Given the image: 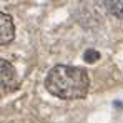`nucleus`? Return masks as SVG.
<instances>
[{
    "instance_id": "f257e3e1",
    "label": "nucleus",
    "mask_w": 123,
    "mask_h": 123,
    "mask_svg": "<svg viewBox=\"0 0 123 123\" xmlns=\"http://www.w3.org/2000/svg\"><path fill=\"white\" fill-rule=\"evenodd\" d=\"M47 90L62 100H80L86 97L90 78L85 68L70 65H55L45 78Z\"/></svg>"
},
{
    "instance_id": "f03ea898",
    "label": "nucleus",
    "mask_w": 123,
    "mask_h": 123,
    "mask_svg": "<svg viewBox=\"0 0 123 123\" xmlns=\"http://www.w3.org/2000/svg\"><path fill=\"white\" fill-rule=\"evenodd\" d=\"M18 75L8 60L0 58V93H10L18 88Z\"/></svg>"
},
{
    "instance_id": "7ed1b4c3",
    "label": "nucleus",
    "mask_w": 123,
    "mask_h": 123,
    "mask_svg": "<svg viewBox=\"0 0 123 123\" xmlns=\"http://www.w3.org/2000/svg\"><path fill=\"white\" fill-rule=\"evenodd\" d=\"M15 38V25H13V18L5 13L0 12V47L7 45Z\"/></svg>"
},
{
    "instance_id": "20e7f679",
    "label": "nucleus",
    "mask_w": 123,
    "mask_h": 123,
    "mask_svg": "<svg viewBox=\"0 0 123 123\" xmlns=\"http://www.w3.org/2000/svg\"><path fill=\"white\" fill-rule=\"evenodd\" d=\"M105 7H106L108 12L113 13L115 17L123 18V2H105Z\"/></svg>"
},
{
    "instance_id": "39448f33",
    "label": "nucleus",
    "mask_w": 123,
    "mask_h": 123,
    "mask_svg": "<svg viewBox=\"0 0 123 123\" xmlns=\"http://www.w3.org/2000/svg\"><path fill=\"white\" fill-rule=\"evenodd\" d=\"M98 58H100V53H98L97 50L90 48V50H86V52H85V60L88 62V63H93V62H97Z\"/></svg>"
}]
</instances>
